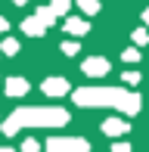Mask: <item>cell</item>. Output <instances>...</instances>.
I'll use <instances>...</instances> for the list:
<instances>
[{
  "label": "cell",
  "instance_id": "ac0fdd59",
  "mask_svg": "<svg viewBox=\"0 0 149 152\" xmlns=\"http://www.w3.org/2000/svg\"><path fill=\"white\" fill-rule=\"evenodd\" d=\"M22 152H37V143L34 140H25L22 143Z\"/></svg>",
  "mask_w": 149,
  "mask_h": 152
},
{
  "label": "cell",
  "instance_id": "ffe728a7",
  "mask_svg": "<svg viewBox=\"0 0 149 152\" xmlns=\"http://www.w3.org/2000/svg\"><path fill=\"white\" fill-rule=\"evenodd\" d=\"M6 28H9V25H6V19H3V16H0V34H3Z\"/></svg>",
  "mask_w": 149,
  "mask_h": 152
},
{
  "label": "cell",
  "instance_id": "44dd1931",
  "mask_svg": "<svg viewBox=\"0 0 149 152\" xmlns=\"http://www.w3.org/2000/svg\"><path fill=\"white\" fill-rule=\"evenodd\" d=\"M12 3H16V6H25V3H28V0H12Z\"/></svg>",
  "mask_w": 149,
  "mask_h": 152
},
{
  "label": "cell",
  "instance_id": "9c48e42d",
  "mask_svg": "<svg viewBox=\"0 0 149 152\" xmlns=\"http://www.w3.org/2000/svg\"><path fill=\"white\" fill-rule=\"evenodd\" d=\"M6 93H9V96L28 93V81H25V78H9V81H6Z\"/></svg>",
  "mask_w": 149,
  "mask_h": 152
},
{
  "label": "cell",
  "instance_id": "ba28073f",
  "mask_svg": "<svg viewBox=\"0 0 149 152\" xmlns=\"http://www.w3.org/2000/svg\"><path fill=\"white\" fill-rule=\"evenodd\" d=\"M22 31H25V34H31V37H40V34L47 31V25L34 16V19H25V22H22Z\"/></svg>",
  "mask_w": 149,
  "mask_h": 152
},
{
  "label": "cell",
  "instance_id": "3957f363",
  "mask_svg": "<svg viewBox=\"0 0 149 152\" xmlns=\"http://www.w3.org/2000/svg\"><path fill=\"white\" fill-rule=\"evenodd\" d=\"M47 152H90V143L81 140V137H53L47 143Z\"/></svg>",
  "mask_w": 149,
  "mask_h": 152
},
{
  "label": "cell",
  "instance_id": "7c38bea8",
  "mask_svg": "<svg viewBox=\"0 0 149 152\" xmlns=\"http://www.w3.org/2000/svg\"><path fill=\"white\" fill-rule=\"evenodd\" d=\"M69 3H72V0H53V12H56V16H65V12H69Z\"/></svg>",
  "mask_w": 149,
  "mask_h": 152
},
{
  "label": "cell",
  "instance_id": "7a4b0ae2",
  "mask_svg": "<svg viewBox=\"0 0 149 152\" xmlns=\"http://www.w3.org/2000/svg\"><path fill=\"white\" fill-rule=\"evenodd\" d=\"M69 121V112L65 109H50V106H37V109H16L9 118L3 121V134L12 137L22 127H62Z\"/></svg>",
  "mask_w": 149,
  "mask_h": 152
},
{
  "label": "cell",
  "instance_id": "52a82bcc",
  "mask_svg": "<svg viewBox=\"0 0 149 152\" xmlns=\"http://www.w3.org/2000/svg\"><path fill=\"white\" fill-rule=\"evenodd\" d=\"M62 28L69 31V34H87V31H90V25H87V19H81V16H69Z\"/></svg>",
  "mask_w": 149,
  "mask_h": 152
},
{
  "label": "cell",
  "instance_id": "603a6c76",
  "mask_svg": "<svg viewBox=\"0 0 149 152\" xmlns=\"http://www.w3.org/2000/svg\"><path fill=\"white\" fill-rule=\"evenodd\" d=\"M0 152H12V149H0Z\"/></svg>",
  "mask_w": 149,
  "mask_h": 152
},
{
  "label": "cell",
  "instance_id": "5bb4252c",
  "mask_svg": "<svg viewBox=\"0 0 149 152\" xmlns=\"http://www.w3.org/2000/svg\"><path fill=\"white\" fill-rule=\"evenodd\" d=\"M78 50H81V47H78V40H74V44H72V40H65V44H62V53H65V56H74Z\"/></svg>",
  "mask_w": 149,
  "mask_h": 152
},
{
  "label": "cell",
  "instance_id": "6da1fadb",
  "mask_svg": "<svg viewBox=\"0 0 149 152\" xmlns=\"http://www.w3.org/2000/svg\"><path fill=\"white\" fill-rule=\"evenodd\" d=\"M74 102L84 109L109 106V109H118V112H127V115H137L140 106H143L140 93L124 90V87H81V90H74Z\"/></svg>",
  "mask_w": 149,
  "mask_h": 152
},
{
  "label": "cell",
  "instance_id": "7402d4cb",
  "mask_svg": "<svg viewBox=\"0 0 149 152\" xmlns=\"http://www.w3.org/2000/svg\"><path fill=\"white\" fill-rule=\"evenodd\" d=\"M143 19H146V22H149V10H146V12H143Z\"/></svg>",
  "mask_w": 149,
  "mask_h": 152
},
{
  "label": "cell",
  "instance_id": "d6986e66",
  "mask_svg": "<svg viewBox=\"0 0 149 152\" xmlns=\"http://www.w3.org/2000/svg\"><path fill=\"white\" fill-rule=\"evenodd\" d=\"M112 152H131V146H127V143H115Z\"/></svg>",
  "mask_w": 149,
  "mask_h": 152
},
{
  "label": "cell",
  "instance_id": "e0dca14e",
  "mask_svg": "<svg viewBox=\"0 0 149 152\" xmlns=\"http://www.w3.org/2000/svg\"><path fill=\"white\" fill-rule=\"evenodd\" d=\"M124 62H140V50H124Z\"/></svg>",
  "mask_w": 149,
  "mask_h": 152
},
{
  "label": "cell",
  "instance_id": "8992f818",
  "mask_svg": "<svg viewBox=\"0 0 149 152\" xmlns=\"http://www.w3.org/2000/svg\"><path fill=\"white\" fill-rule=\"evenodd\" d=\"M127 127H131V124H124V118H109V121H103V134H106V137H121V134H127Z\"/></svg>",
  "mask_w": 149,
  "mask_h": 152
},
{
  "label": "cell",
  "instance_id": "277c9868",
  "mask_svg": "<svg viewBox=\"0 0 149 152\" xmlns=\"http://www.w3.org/2000/svg\"><path fill=\"white\" fill-rule=\"evenodd\" d=\"M84 75L87 78H106L109 75V59H103V56H90V59H84Z\"/></svg>",
  "mask_w": 149,
  "mask_h": 152
},
{
  "label": "cell",
  "instance_id": "2e32d148",
  "mask_svg": "<svg viewBox=\"0 0 149 152\" xmlns=\"http://www.w3.org/2000/svg\"><path fill=\"white\" fill-rule=\"evenodd\" d=\"M121 81H127V84H137V81H140V72H124V75H121Z\"/></svg>",
  "mask_w": 149,
  "mask_h": 152
},
{
  "label": "cell",
  "instance_id": "5b68a950",
  "mask_svg": "<svg viewBox=\"0 0 149 152\" xmlns=\"http://www.w3.org/2000/svg\"><path fill=\"white\" fill-rule=\"evenodd\" d=\"M40 87H44L47 96H65V93H69V81H65V78H47Z\"/></svg>",
  "mask_w": 149,
  "mask_h": 152
},
{
  "label": "cell",
  "instance_id": "30bf717a",
  "mask_svg": "<svg viewBox=\"0 0 149 152\" xmlns=\"http://www.w3.org/2000/svg\"><path fill=\"white\" fill-rule=\"evenodd\" d=\"M37 19H40L44 25H53V22H56V12H53V6H40V10H37Z\"/></svg>",
  "mask_w": 149,
  "mask_h": 152
},
{
  "label": "cell",
  "instance_id": "9a60e30c",
  "mask_svg": "<svg viewBox=\"0 0 149 152\" xmlns=\"http://www.w3.org/2000/svg\"><path fill=\"white\" fill-rule=\"evenodd\" d=\"M146 40H149V31L146 28H137V31H134V44H146Z\"/></svg>",
  "mask_w": 149,
  "mask_h": 152
},
{
  "label": "cell",
  "instance_id": "4fadbf2b",
  "mask_svg": "<svg viewBox=\"0 0 149 152\" xmlns=\"http://www.w3.org/2000/svg\"><path fill=\"white\" fill-rule=\"evenodd\" d=\"M0 50H3L6 56H16V53H19V44H16V40H3V47H0Z\"/></svg>",
  "mask_w": 149,
  "mask_h": 152
},
{
  "label": "cell",
  "instance_id": "8fae6325",
  "mask_svg": "<svg viewBox=\"0 0 149 152\" xmlns=\"http://www.w3.org/2000/svg\"><path fill=\"white\" fill-rule=\"evenodd\" d=\"M74 3H78L81 10L87 12V16H93V12H99V0H74Z\"/></svg>",
  "mask_w": 149,
  "mask_h": 152
}]
</instances>
